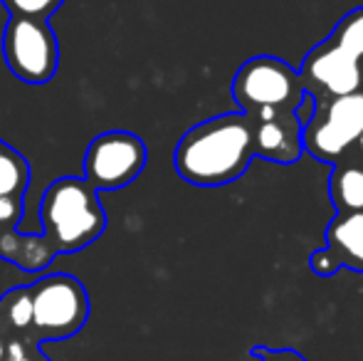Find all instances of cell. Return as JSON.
<instances>
[{
    "label": "cell",
    "instance_id": "6da1fadb",
    "mask_svg": "<svg viewBox=\"0 0 363 361\" xmlns=\"http://www.w3.org/2000/svg\"><path fill=\"white\" fill-rule=\"evenodd\" d=\"M252 159L247 119L242 111H233L191 126L178 141L173 166L186 183L216 188L245 176Z\"/></svg>",
    "mask_w": 363,
    "mask_h": 361
},
{
    "label": "cell",
    "instance_id": "7a4b0ae2",
    "mask_svg": "<svg viewBox=\"0 0 363 361\" xmlns=\"http://www.w3.org/2000/svg\"><path fill=\"white\" fill-rule=\"evenodd\" d=\"M314 101L354 94L363 84V5L346 13L334 33L306 52L296 70Z\"/></svg>",
    "mask_w": 363,
    "mask_h": 361
},
{
    "label": "cell",
    "instance_id": "3957f363",
    "mask_svg": "<svg viewBox=\"0 0 363 361\" xmlns=\"http://www.w3.org/2000/svg\"><path fill=\"white\" fill-rule=\"evenodd\" d=\"M43 238L52 252H77L106 231V211L84 179L65 176L50 183L40 201Z\"/></svg>",
    "mask_w": 363,
    "mask_h": 361
},
{
    "label": "cell",
    "instance_id": "277c9868",
    "mask_svg": "<svg viewBox=\"0 0 363 361\" xmlns=\"http://www.w3.org/2000/svg\"><path fill=\"white\" fill-rule=\"evenodd\" d=\"M33 297V332L35 339L74 337L89 319V294L84 284L67 272L45 274L30 284Z\"/></svg>",
    "mask_w": 363,
    "mask_h": 361
},
{
    "label": "cell",
    "instance_id": "5b68a950",
    "mask_svg": "<svg viewBox=\"0 0 363 361\" xmlns=\"http://www.w3.org/2000/svg\"><path fill=\"white\" fill-rule=\"evenodd\" d=\"M306 89L299 79V72L289 62L272 55L250 57L235 72L233 96L240 111L255 109H291L301 104Z\"/></svg>",
    "mask_w": 363,
    "mask_h": 361
},
{
    "label": "cell",
    "instance_id": "8992f818",
    "mask_svg": "<svg viewBox=\"0 0 363 361\" xmlns=\"http://www.w3.org/2000/svg\"><path fill=\"white\" fill-rule=\"evenodd\" d=\"M3 57L15 79L48 84L60 67V45L50 20L10 15L3 33Z\"/></svg>",
    "mask_w": 363,
    "mask_h": 361
},
{
    "label": "cell",
    "instance_id": "52a82bcc",
    "mask_svg": "<svg viewBox=\"0 0 363 361\" xmlns=\"http://www.w3.org/2000/svg\"><path fill=\"white\" fill-rule=\"evenodd\" d=\"M148 149L131 131H104L84 154V181L94 191H116L134 183L146 169Z\"/></svg>",
    "mask_w": 363,
    "mask_h": 361
},
{
    "label": "cell",
    "instance_id": "ba28073f",
    "mask_svg": "<svg viewBox=\"0 0 363 361\" xmlns=\"http://www.w3.org/2000/svg\"><path fill=\"white\" fill-rule=\"evenodd\" d=\"M363 131V111L359 94L336 96V99L314 101V114L304 124L301 141L304 154L314 156L316 161L334 166L344 149Z\"/></svg>",
    "mask_w": 363,
    "mask_h": 361
},
{
    "label": "cell",
    "instance_id": "9c48e42d",
    "mask_svg": "<svg viewBox=\"0 0 363 361\" xmlns=\"http://www.w3.org/2000/svg\"><path fill=\"white\" fill-rule=\"evenodd\" d=\"M250 126L255 159L272 161V164H296L304 156L301 131L304 124L291 109H255L242 111Z\"/></svg>",
    "mask_w": 363,
    "mask_h": 361
},
{
    "label": "cell",
    "instance_id": "30bf717a",
    "mask_svg": "<svg viewBox=\"0 0 363 361\" xmlns=\"http://www.w3.org/2000/svg\"><path fill=\"white\" fill-rule=\"evenodd\" d=\"M309 267L319 277H331L341 267L363 272V211L336 213L326 226V245L311 252Z\"/></svg>",
    "mask_w": 363,
    "mask_h": 361
},
{
    "label": "cell",
    "instance_id": "8fae6325",
    "mask_svg": "<svg viewBox=\"0 0 363 361\" xmlns=\"http://www.w3.org/2000/svg\"><path fill=\"white\" fill-rule=\"evenodd\" d=\"M0 257L28 272H40L52 262L55 252L43 235H20L15 228L0 231Z\"/></svg>",
    "mask_w": 363,
    "mask_h": 361
},
{
    "label": "cell",
    "instance_id": "7c38bea8",
    "mask_svg": "<svg viewBox=\"0 0 363 361\" xmlns=\"http://www.w3.org/2000/svg\"><path fill=\"white\" fill-rule=\"evenodd\" d=\"M329 196L336 213L363 211V166L334 164L329 176Z\"/></svg>",
    "mask_w": 363,
    "mask_h": 361
},
{
    "label": "cell",
    "instance_id": "4fadbf2b",
    "mask_svg": "<svg viewBox=\"0 0 363 361\" xmlns=\"http://www.w3.org/2000/svg\"><path fill=\"white\" fill-rule=\"evenodd\" d=\"M30 186V164L18 149L0 139V196H25Z\"/></svg>",
    "mask_w": 363,
    "mask_h": 361
},
{
    "label": "cell",
    "instance_id": "5bb4252c",
    "mask_svg": "<svg viewBox=\"0 0 363 361\" xmlns=\"http://www.w3.org/2000/svg\"><path fill=\"white\" fill-rule=\"evenodd\" d=\"M0 319L13 332H25L33 327V297L30 287H15L0 297Z\"/></svg>",
    "mask_w": 363,
    "mask_h": 361
},
{
    "label": "cell",
    "instance_id": "9a60e30c",
    "mask_svg": "<svg viewBox=\"0 0 363 361\" xmlns=\"http://www.w3.org/2000/svg\"><path fill=\"white\" fill-rule=\"evenodd\" d=\"M10 15L20 18H40L50 20V15L65 3V0H0Z\"/></svg>",
    "mask_w": 363,
    "mask_h": 361
},
{
    "label": "cell",
    "instance_id": "2e32d148",
    "mask_svg": "<svg viewBox=\"0 0 363 361\" xmlns=\"http://www.w3.org/2000/svg\"><path fill=\"white\" fill-rule=\"evenodd\" d=\"M25 203L20 196H0V231L15 228V223L23 218Z\"/></svg>",
    "mask_w": 363,
    "mask_h": 361
},
{
    "label": "cell",
    "instance_id": "e0dca14e",
    "mask_svg": "<svg viewBox=\"0 0 363 361\" xmlns=\"http://www.w3.org/2000/svg\"><path fill=\"white\" fill-rule=\"evenodd\" d=\"M250 357L257 361H306L299 352L294 349H269V347H252Z\"/></svg>",
    "mask_w": 363,
    "mask_h": 361
},
{
    "label": "cell",
    "instance_id": "ac0fdd59",
    "mask_svg": "<svg viewBox=\"0 0 363 361\" xmlns=\"http://www.w3.org/2000/svg\"><path fill=\"white\" fill-rule=\"evenodd\" d=\"M336 164H354V166H363V131L351 141L349 146L344 149V154L339 156Z\"/></svg>",
    "mask_w": 363,
    "mask_h": 361
},
{
    "label": "cell",
    "instance_id": "d6986e66",
    "mask_svg": "<svg viewBox=\"0 0 363 361\" xmlns=\"http://www.w3.org/2000/svg\"><path fill=\"white\" fill-rule=\"evenodd\" d=\"M3 361H48V359L30 354L23 342H10V344H5V359Z\"/></svg>",
    "mask_w": 363,
    "mask_h": 361
},
{
    "label": "cell",
    "instance_id": "ffe728a7",
    "mask_svg": "<svg viewBox=\"0 0 363 361\" xmlns=\"http://www.w3.org/2000/svg\"><path fill=\"white\" fill-rule=\"evenodd\" d=\"M356 94H359V104H361V111H363V84H361V89L356 91Z\"/></svg>",
    "mask_w": 363,
    "mask_h": 361
},
{
    "label": "cell",
    "instance_id": "44dd1931",
    "mask_svg": "<svg viewBox=\"0 0 363 361\" xmlns=\"http://www.w3.org/2000/svg\"><path fill=\"white\" fill-rule=\"evenodd\" d=\"M5 359V344H3V339H0V361Z\"/></svg>",
    "mask_w": 363,
    "mask_h": 361
}]
</instances>
